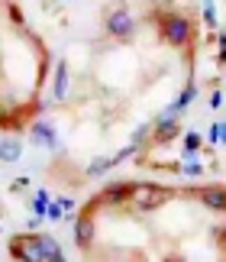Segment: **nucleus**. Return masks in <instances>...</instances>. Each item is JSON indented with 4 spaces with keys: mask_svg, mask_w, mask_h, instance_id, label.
Masks as SVG:
<instances>
[{
    "mask_svg": "<svg viewBox=\"0 0 226 262\" xmlns=\"http://www.w3.org/2000/svg\"><path fill=\"white\" fill-rule=\"evenodd\" d=\"M200 146H204V136L197 129H188V133H184V159H194Z\"/></svg>",
    "mask_w": 226,
    "mask_h": 262,
    "instance_id": "nucleus-13",
    "label": "nucleus"
},
{
    "mask_svg": "<svg viewBox=\"0 0 226 262\" xmlns=\"http://www.w3.org/2000/svg\"><path fill=\"white\" fill-rule=\"evenodd\" d=\"M220 143L226 146V120H223V123H220Z\"/></svg>",
    "mask_w": 226,
    "mask_h": 262,
    "instance_id": "nucleus-24",
    "label": "nucleus"
},
{
    "mask_svg": "<svg viewBox=\"0 0 226 262\" xmlns=\"http://www.w3.org/2000/svg\"><path fill=\"white\" fill-rule=\"evenodd\" d=\"M104 29L110 39H117V42H129L132 36H136V19H132V13L126 7H117L110 10L107 19H104Z\"/></svg>",
    "mask_w": 226,
    "mask_h": 262,
    "instance_id": "nucleus-3",
    "label": "nucleus"
},
{
    "mask_svg": "<svg viewBox=\"0 0 226 262\" xmlns=\"http://www.w3.org/2000/svg\"><path fill=\"white\" fill-rule=\"evenodd\" d=\"M152 126H155V129H152V143H159V146L181 136V123H178V120H155Z\"/></svg>",
    "mask_w": 226,
    "mask_h": 262,
    "instance_id": "nucleus-10",
    "label": "nucleus"
},
{
    "mask_svg": "<svg viewBox=\"0 0 226 262\" xmlns=\"http://www.w3.org/2000/svg\"><path fill=\"white\" fill-rule=\"evenodd\" d=\"M210 110H220L223 107V94H220V91H213V94H210V104H207Z\"/></svg>",
    "mask_w": 226,
    "mask_h": 262,
    "instance_id": "nucleus-22",
    "label": "nucleus"
},
{
    "mask_svg": "<svg viewBox=\"0 0 226 262\" xmlns=\"http://www.w3.org/2000/svg\"><path fill=\"white\" fill-rule=\"evenodd\" d=\"M132 191H136V181H113L104 194H97L91 201V207H97V204H123L126 207V201H132Z\"/></svg>",
    "mask_w": 226,
    "mask_h": 262,
    "instance_id": "nucleus-5",
    "label": "nucleus"
},
{
    "mask_svg": "<svg viewBox=\"0 0 226 262\" xmlns=\"http://www.w3.org/2000/svg\"><path fill=\"white\" fill-rule=\"evenodd\" d=\"M207 139H210V146H217V143H220V123L207 126Z\"/></svg>",
    "mask_w": 226,
    "mask_h": 262,
    "instance_id": "nucleus-20",
    "label": "nucleus"
},
{
    "mask_svg": "<svg viewBox=\"0 0 226 262\" xmlns=\"http://www.w3.org/2000/svg\"><path fill=\"white\" fill-rule=\"evenodd\" d=\"M49 204H52L49 191H46V188H39V191H36V198H33V204H29V207H33V214H36V217H46V214H49Z\"/></svg>",
    "mask_w": 226,
    "mask_h": 262,
    "instance_id": "nucleus-14",
    "label": "nucleus"
},
{
    "mask_svg": "<svg viewBox=\"0 0 226 262\" xmlns=\"http://www.w3.org/2000/svg\"><path fill=\"white\" fill-rule=\"evenodd\" d=\"M174 191L159 185V181H136V191H132V207L142 210V214H149V210H159L165 207L171 201Z\"/></svg>",
    "mask_w": 226,
    "mask_h": 262,
    "instance_id": "nucleus-2",
    "label": "nucleus"
},
{
    "mask_svg": "<svg viewBox=\"0 0 226 262\" xmlns=\"http://www.w3.org/2000/svg\"><path fill=\"white\" fill-rule=\"evenodd\" d=\"M58 204L65 207V214H71V210H75V201H71V198H58Z\"/></svg>",
    "mask_w": 226,
    "mask_h": 262,
    "instance_id": "nucleus-23",
    "label": "nucleus"
},
{
    "mask_svg": "<svg viewBox=\"0 0 226 262\" xmlns=\"http://www.w3.org/2000/svg\"><path fill=\"white\" fill-rule=\"evenodd\" d=\"M123 262H132V259H123Z\"/></svg>",
    "mask_w": 226,
    "mask_h": 262,
    "instance_id": "nucleus-27",
    "label": "nucleus"
},
{
    "mask_svg": "<svg viewBox=\"0 0 226 262\" xmlns=\"http://www.w3.org/2000/svg\"><path fill=\"white\" fill-rule=\"evenodd\" d=\"M52 97H55V100H65V97H68V62H58V65H55Z\"/></svg>",
    "mask_w": 226,
    "mask_h": 262,
    "instance_id": "nucleus-11",
    "label": "nucleus"
},
{
    "mask_svg": "<svg viewBox=\"0 0 226 262\" xmlns=\"http://www.w3.org/2000/svg\"><path fill=\"white\" fill-rule=\"evenodd\" d=\"M194 97H197V88H194V81H188V84H184V91H181V94L174 97L171 104H168V107H165V110L159 114V120H178V117L184 114V110L191 107V100H194Z\"/></svg>",
    "mask_w": 226,
    "mask_h": 262,
    "instance_id": "nucleus-6",
    "label": "nucleus"
},
{
    "mask_svg": "<svg viewBox=\"0 0 226 262\" xmlns=\"http://www.w3.org/2000/svg\"><path fill=\"white\" fill-rule=\"evenodd\" d=\"M204 26L207 29H217L220 19H217V0H204Z\"/></svg>",
    "mask_w": 226,
    "mask_h": 262,
    "instance_id": "nucleus-17",
    "label": "nucleus"
},
{
    "mask_svg": "<svg viewBox=\"0 0 226 262\" xmlns=\"http://www.w3.org/2000/svg\"><path fill=\"white\" fill-rule=\"evenodd\" d=\"M29 139L42 149H58V133L52 123H33L29 126Z\"/></svg>",
    "mask_w": 226,
    "mask_h": 262,
    "instance_id": "nucleus-9",
    "label": "nucleus"
},
{
    "mask_svg": "<svg viewBox=\"0 0 226 262\" xmlns=\"http://www.w3.org/2000/svg\"><path fill=\"white\" fill-rule=\"evenodd\" d=\"M165 262H184V259H174V256H171V259H165Z\"/></svg>",
    "mask_w": 226,
    "mask_h": 262,
    "instance_id": "nucleus-26",
    "label": "nucleus"
},
{
    "mask_svg": "<svg viewBox=\"0 0 226 262\" xmlns=\"http://www.w3.org/2000/svg\"><path fill=\"white\" fill-rule=\"evenodd\" d=\"M46 217L52 220V224H55V220H65V207H61L58 201H52V204H49V214H46Z\"/></svg>",
    "mask_w": 226,
    "mask_h": 262,
    "instance_id": "nucleus-19",
    "label": "nucleus"
},
{
    "mask_svg": "<svg viewBox=\"0 0 226 262\" xmlns=\"http://www.w3.org/2000/svg\"><path fill=\"white\" fill-rule=\"evenodd\" d=\"M181 172H184V175H194V178H197V175H204V165H200V162H194V159H188V162L181 165Z\"/></svg>",
    "mask_w": 226,
    "mask_h": 262,
    "instance_id": "nucleus-18",
    "label": "nucleus"
},
{
    "mask_svg": "<svg viewBox=\"0 0 226 262\" xmlns=\"http://www.w3.org/2000/svg\"><path fill=\"white\" fill-rule=\"evenodd\" d=\"M155 23H159V33L168 46L174 49H188L194 42V23L181 13H155Z\"/></svg>",
    "mask_w": 226,
    "mask_h": 262,
    "instance_id": "nucleus-1",
    "label": "nucleus"
},
{
    "mask_svg": "<svg viewBox=\"0 0 226 262\" xmlns=\"http://www.w3.org/2000/svg\"><path fill=\"white\" fill-rule=\"evenodd\" d=\"M23 156V139H16V136H4V143H0V159L10 165V162H16V159Z\"/></svg>",
    "mask_w": 226,
    "mask_h": 262,
    "instance_id": "nucleus-12",
    "label": "nucleus"
},
{
    "mask_svg": "<svg viewBox=\"0 0 226 262\" xmlns=\"http://www.w3.org/2000/svg\"><path fill=\"white\" fill-rule=\"evenodd\" d=\"M39 243H42V253H46V259H58V256H61V246H58V239H55V236H49V233H39Z\"/></svg>",
    "mask_w": 226,
    "mask_h": 262,
    "instance_id": "nucleus-16",
    "label": "nucleus"
},
{
    "mask_svg": "<svg viewBox=\"0 0 226 262\" xmlns=\"http://www.w3.org/2000/svg\"><path fill=\"white\" fill-rule=\"evenodd\" d=\"M10 256L16 262H49L39 236H33V233H19V236L10 239Z\"/></svg>",
    "mask_w": 226,
    "mask_h": 262,
    "instance_id": "nucleus-4",
    "label": "nucleus"
},
{
    "mask_svg": "<svg viewBox=\"0 0 226 262\" xmlns=\"http://www.w3.org/2000/svg\"><path fill=\"white\" fill-rule=\"evenodd\" d=\"M197 194V201L207 210H217V214H226V188H220V185H210V188H197L194 191Z\"/></svg>",
    "mask_w": 226,
    "mask_h": 262,
    "instance_id": "nucleus-7",
    "label": "nucleus"
},
{
    "mask_svg": "<svg viewBox=\"0 0 226 262\" xmlns=\"http://www.w3.org/2000/svg\"><path fill=\"white\" fill-rule=\"evenodd\" d=\"M217 42H220V65H226V33H217Z\"/></svg>",
    "mask_w": 226,
    "mask_h": 262,
    "instance_id": "nucleus-21",
    "label": "nucleus"
},
{
    "mask_svg": "<svg viewBox=\"0 0 226 262\" xmlns=\"http://www.w3.org/2000/svg\"><path fill=\"white\" fill-rule=\"evenodd\" d=\"M75 243L81 249H87L91 243H94V214H91V210H84V214L75 217Z\"/></svg>",
    "mask_w": 226,
    "mask_h": 262,
    "instance_id": "nucleus-8",
    "label": "nucleus"
},
{
    "mask_svg": "<svg viewBox=\"0 0 226 262\" xmlns=\"http://www.w3.org/2000/svg\"><path fill=\"white\" fill-rule=\"evenodd\" d=\"M49 262H65V256H58V259H49Z\"/></svg>",
    "mask_w": 226,
    "mask_h": 262,
    "instance_id": "nucleus-25",
    "label": "nucleus"
},
{
    "mask_svg": "<svg viewBox=\"0 0 226 262\" xmlns=\"http://www.w3.org/2000/svg\"><path fill=\"white\" fill-rule=\"evenodd\" d=\"M110 168H117V159H94V162L87 165V178H97V175H104V172H110Z\"/></svg>",
    "mask_w": 226,
    "mask_h": 262,
    "instance_id": "nucleus-15",
    "label": "nucleus"
}]
</instances>
